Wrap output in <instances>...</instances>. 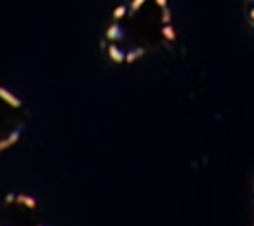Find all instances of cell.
<instances>
[{
    "instance_id": "obj_5",
    "label": "cell",
    "mask_w": 254,
    "mask_h": 226,
    "mask_svg": "<svg viewBox=\"0 0 254 226\" xmlns=\"http://www.w3.org/2000/svg\"><path fill=\"white\" fill-rule=\"evenodd\" d=\"M37 226H43V224H37Z\"/></svg>"
},
{
    "instance_id": "obj_3",
    "label": "cell",
    "mask_w": 254,
    "mask_h": 226,
    "mask_svg": "<svg viewBox=\"0 0 254 226\" xmlns=\"http://www.w3.org/2000/svg\"><path fill=\"white\" fill-rule=\"evenodd\" d=\"M246 4V12H248V23L254 25V0H244Z\"/></svg>"
},
{
    "instance_id": "obj_2",
    "label": "cell",
    "mask_w": 254,
    "mask_h": 226,
    "mask_svg": "<svg viewBox=\"0 0 254 226\" xmlns=\"http://www.w3.org/2000/svg\"><path fill=\"white\" fill-rule=\"evenodd\" d=\"M16 202L20 204V206H27V208H37V200L33 198V196H29V194H18L16 196Z\"/></svg>"
},
{
    "instance_id": "obj_6",
    "label": "cell",
    "mask_w": 254,
    "mask_h": 226,
    "mask_svg": "<svg viewBox=\"0 0 254 226\" xmlns=\"http://www.w3.org/2000/svg\"><path fill=\"white\" fill-rule=\"evenodd\" d=\"M252 190H254V186H252Z\"/></svg>"
},
{
    "instance_id": "obj_1",
    "label": "cell",
    "mask_w": 254,
    "mask_h": 226,
    "mask_svg": "<svg viewBox=\"0 0 254 226\" xmlns=\"http://www.w3.org/2000/svg\"><path fill=\"white\" fill-rule=\"evenodd\" d=\"M151 41L157 45L175 41L173 14L167 0H130L116 6L102 47L114 64H134L149 53Z\"/></svg>"
},
{
    "instance_id": "obj_4",
    "label": "cell",
    "mask_w": 254,
    "mask_h": 226,
    "mask_svg": "<svg viewBox=\"0 0 254 226\" xmlns=\"http://www.w3.org/2000/svg\"><path fill=\"white\" fill-rule=\"evenodd\" d=\"M4 202H6V204H12V202H16V194H6Z\"/></svg>"
}]
</instances>
